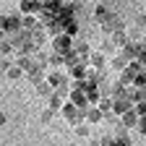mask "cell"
Here are the masks:
<instances>
[{"label":"cell","mask_w":146,"mask_h":146,"mask_svg":"<svg viewBox=\"0 0 146 146\" xmlns=\"http://www.w3.org/2000/svg\"><path fill=\"white\" fill-rule=\"evenodd\" d=\"M70 76L76 78V81H84V78H86V70H84L81 65H78V68H70Z\"/></svg>","instance_id":"22"},{"label":"cell","mask_w":146,"mask_h":146,"mask_svg":"<svg viewBox=\"0 0 146 146\" xmlns=\"http://www.w3.org/2000/svg\"><path fill=\"white\" fill-rule=\"evenodd\" d=\"M120 120H123V125L128 128V131H131V128H138V120H141V117H138V112H136V110H131V112H125Z\"/></svg>","instance_id":"8"},{"label":"cell","mask_w":146,"mask_h":146,"mask_svg":"<svg viewBox=\"0 0 146 146\" xmlns=\"http://www.w3.org/2000/svg\"><path fill=\"white\" fill-rule=\"evenodd\" d=\"M21 11L24 13H42V3H36V0H24V3H21Z\"/></svg>","instance_id":"14"},{"label":"cell","mask_w":146,"mask_h":146,"mask_svg":"<svg viewBox=\"0 0 146 146\" xmlns=\"http://www.w3.org/2000/svg\"><path fill=\"white\" fill-rule=\"evenodd\" d=\"M115 50H117V47H115V44H112V39L107 36V39L102 42V52H107V55H110V52H115Z\"/></svg>","instance_id":"25"},{"label":"cell","mask_w":146,"mask_h":146,"mask_svg":"<svg viewBox=\"0 0 146 146\" xmlns=\"http://www.w3.org/2000/svg\"><path fill=\"white\" fill-rule=\"evenodd\" d=\"M138 133H141V136H146V117H141V120H138Z\"/></svg>","instance_id":"31"},{"label":"cell","mask_w":146,"mask_h":146,"mask_svg":"<svg viewBox=\"0 0 146 146\" xmlns=\"http://www.w3.org/2000/svg\"><path fill=\"white\" fill-rule=\"evenodd\" d=\"M21 73H24L21 68H18V65H13V68L8 70V78H11V81H18V78H21Z\"/></svg>","instance_id":"24"},{"label":"cell","mask_w":146,"mask_h":146,"mask_svg":"<svg viewBox=\"0 0 146 146\" xmlns=\"http://www.w3.org/2000/svg\"><path fill=\"white\" fill-rule=\"evenodd\" d=\"M60 107H63V99H60L58 94H55V97H50V110H52V112H58Z\"/></svg>","instance_id":"23"},{"label":"cell","mask_w":146,"mask_h":146,"mask_svg":"<svg viewBox=\"0 0 146 146\" xmlns=\"http://www.w3.org/2000/svg\"><path fill=\"white\" fill-rule=\"evenodd\" d=\"M78 31H81V29H78V24H76V21H70V24L65 26V36H70L73 42L78 39Z\"/></svg>","instance_id":"18"},{"label":"cell","mask_w":146,"mask_h":146,"mask_svg":"<svg viewBox=\"0 0 146 146\" xmlns=\"http://www.w3.org/2000/svg\"><path fill=\"white\" fill-rule=\"evenodd\" d=\"M13 50H16V47L11 44V39H5V42H3V47H0V52H3V55H11Z\"/></svg>","instance_id":"27"},{"label":"cell","mask_w":146,"mask_h":146,"mask_svg":"<svg viewBox=\"0 0 146 146\" xmlns=\"http://www.w3.org/2000/svg\"><path fill=\"white\" fill-rule=\"evenodd\" d=\"M63 63H65V58H63V55H58V52H52V55H50V68H55V70H58Z\"/></svg>","instance_id":"19"},{"label":"cell","mask_w":146,"mask_h":146,"mask_svg":"<svg viewBox=\"0 0 146 146\" xmlns=\"http://www.w3.org/2000/svg\"><path fill=\"white\" fill-rule=\"evenodd\" d=\"M26 78H29L34 86H39V84H44V70H42V68H31V70L26 73Z\"/></svg>","instance_id":"10"},{"label":"cell","mask_w":146,"mask_h":146,"mask_svg":"<svg viewBox=\"0 0 146 146\" xmlns=\"http://www.w3.org/2000/svg\"><path fill=\"white\" fill-rule=\"evenodd\" d=\"M70 104H76V107H81V110H89L86 91H81V89H70Z\"/></svg>","instance_id":"6"},{"label":"cell","mask_w":146,"mask_h":146,"mask_svg":"<svg viewBox=\"0 0 146 146\" xmlns=\"http://www.w3.org/2000/svg\"><path fill=\"white\" fill-rule=\"evenodd\" d=\"M91 68H94V70H102V68H104V58H102V52L91 55Z\"/></svg>","instance_id":"21"},{"label":"cell","mask_w":146,"mask_h":146,"mask_svg":"<svg viewBox=\"0 0 146 146\" xmlns=\"http://www.w3.org/2000/svg\"><path fill=\"white\" fill-rule=\"evenodd\" d=\"M73 52H76L78 58H86V55H89V42L86 39H76V42H73Z\"/></svg>","instance_id":"13"},{"label":"cell","mask_w":146,"mask_h":146,"mask_svg":"<svg viewBox=\"0 0 146 146\" xmlns=\"http://www.w3.org/2000/svg\"><path fill=\"white\" fill-rule=\"evenodd\" d=\"M104 123H110V125H112V128H115V125L120 123V117H117L115 112H107V115H104Z\"/></svg>","instance_id":"26"},{"label":"cell","mask_w":146,"mask_h":146,"mask_svg":"<svg viewBox=\"0 0 146 146\" xmlns=\"http://www.w3.org/2000/svg\"><path fill=\"white\" fill-rule=\"evenodd\" d=\"M110 39H112V44H115V47H120V50H123V47L128 44V31H125V29H117V31L110 34Z\"/></svg>","instance_id":"7"},{"label":"cell","mask_w":146,"mask_h":146,"mask_svg":"<svg viewBox=\"0 0 146 146\" xmlns=\"http://www.w3.org/2000/svg\"><path fill=\"white\" fill-rule=\"evenodd\" d=\"M136 26H138V29H143V26H146V11H143V13H138V18H136Z\"/></svg>","instance_id":"29"},{"label":"cell","mask_w":146,"mask_h":146,"mask_svg":"<svg viewBox=\"0 0 146 146\" xmlns=\"http://www.w3.org/2000/svg\"><path fill=\"white\" fill-rule=\"evenodd\" d=\"M31 42H34L36 50H39V47L47 42V29H36V31H31Z\"/></svg>","instance_id":"12"},{"label":"cell","mask_w":146,"mask_h":146,"mask_svg":"<svg viewBox=\"0 0 146 146\" xmlns=\"http://www.w3.org/2000/svg\"><path fill=\"white\" fill-rule=\"evenodd\" d=\"M86 120H89L91 125H97V123L104 120V112H102L99 107H89V110H86Z\"/></svg>","instance_id":"9"},{"label":"cell","mask_w":146,"mask_h":146,"mask_svg":"<svg viewBox=\"0 0 146 146\" xmlns=\"http://www.w3.org/2000/svg\"><path fill=\"white\" fill-rule=\"evenodd\" d=\"M133 110H136V112H138V117H146V102H141V104H136Z\"/></svg>","instance_id":"28"},{"label":"cell","mask_w":146,"mask_h":146,"mask_svg":"<svg viewBox=\"0 0 146 146\" xmlns=\"http://www.w3.org/2000/svg\"><path fill=\"white\" fill-rule=\"evenodd\" d=\"M47 81H50L55 89H60V86H68V76H63V73H58V70H55V73H50V76H47Z\"/></svg>","instance_id":"11"},{"label":"cell","mask_w":146,"mask_h":146,"mask_svg":"<svg viewBox=\"0 0 146 146\" xmlns=\"http://www.w3.org/2000/svg\"><path fill=\"white\" fill-rule=\"evenodd\" d=\"M115 16H117V13L110 11V5H97V8H94V24H97V26H107Z\"/></svg>","instance_id":"2"},{"label":"cell","mask_w":146,"mask_h":146,"mask_svg":"<svg viewBox=\"0 0 146 146\" xmlns=\"http://www.w3.org/2000/svg\"><path fill=\"white\" fill-rule=\"evenodd\" d=\"M131 110H133V102L128 99V97H117V99L112 102V112L120 115V117H123L125 112H131Z\"/></svg>","instance_id":"5"},{"label":"cell","mask_w":146,"mask_h":146,"mask_svg":"<svg viewBox=\"0 0 146 146\" xmlns=\"http://www.w3.org/2000/svg\"><path fill=\"white\" fill-rule=\"evenodd\" d=\"M55 117V112H52V110H44V112H42V123H50Z\"/></svg>","instance_id":"30"},{"label":"cell","mask_w":146,"mask_h":146,"mask_svg":"<svg viewBox=\"0 0 146 146\" xmlns=\"http://www.w3.org/2000/svg\"><path fill=\"white\" fill-rule=\"evenodd\" d=\"M128 65H131V63H128V60L123 58V55H117V58H112V68H115L117 73H123V70H125Z\"/></svg>","instance_id":"17"},{"label":"cell","mask_w":146,"mask_h":146,"mask_svg":"<svg viewBox=\"0 0 146 146\" xmlns=\"http://www.w3.org/2000/svg\"><path fill=\"white\" fill-rule=\"evenodd\" d=\"M86 99H89L91 104L102 102V94H99V89H97V86H89V89H86Z\"/></svg>","instance_id":"16"},{"label":"cell","mask_w":146,"mask_h":146,"mask_svg":"<svg viewBox=\"0 0 146 146\" xmlns=\"http://www.w3.org/2000/svg\"><path fill=\"white\" fill-rule=\"evenodd\" d=\"M24 29V18L21 16H5L3 18V34H16V31H21Z\"/></svg>","instance_id":"3"},{"label":"cell","mask_w":146,"mask_h":146,"mask_svg":"<svg viewBox=\"0 0 146 146\" xmlns=\"http://www.w3.org/2000/svg\"><path fill=\"white\" fill-rule=\"evenodd\" d=\"M76 133H78V136H89V128H86V125H78Z\"/></svg>","instance_id":"32"},{"label":"cell","mask_w":146,"mask_h":146,"mask_svg":"<svg viewBox=\"0 0 146 146\" xmlns=\"http://www.w3.org/2000/svg\"><path fill=\"white\" fill-rule=\"evenodd\" d=\"M138 63L146 68V47H143V50H141V55H138Z\"/></svg>","instance_id":"33"},{"label":"cell","mask_w":146,"mask_h":146,"mask_svg":"<svg viewBox=\"0 0 146 146\" xmlns=\"http://www.w3.org/2000/svg\"><path fill=\"white\" fill-rule=\"evenodd\" d=\"M63 115H65V120L70 123V125H84V120H86V110H81V107H76V104H68V107H63Z\"/></svg>","instance_id":"1"},{"label":"cell","mask_w":146,"mask_h":146,"mask_svg":"<svg viewBox=\"0 0 146 146\" xmlns=\"http://www.w3.org/2000/svg\"><path fill=\"white\" fill-rule=\"evenodd\" d=\"M141 50H143V44H138V42H128V44L120 50V55H123L128 63H136L138 55H141Z\"/></svg>","instance_id":"4"},{"label":"cell","mask_w":146,"mask_h":146,"mask_svg":"<svg viewBox=\"0 0 146 146\" xmlns=\"http://www.w3.org/2000/svg\"><path fill=\"white\" fill-rule=\"evenodd\" d=\"M112 97H102V102H99V110H102V112L107 115V112H112Z\"/></svg>","instance_id":"20"},{"label":"cell","mask_w":146,"mask_h":146,"mask_svg":"<svg viewBox=\"0 0 146 146\" xmlns=\"http://www.w3.org/2000/svg\"><path fill=\"white\" fill-rule=\"evenodd\" d=\"M36 94H39V97H55V86L50 81H44V84L36 86Z\"/></svg>","instance_id":"15"}]
</instances>
